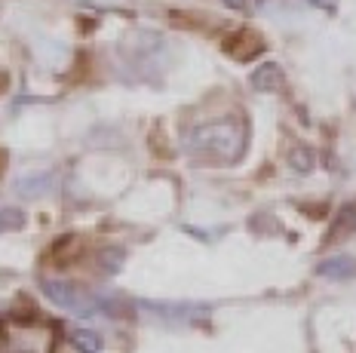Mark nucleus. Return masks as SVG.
Returning <instances> with one entry per match:
<instances>
[{
	"label": "nucleus",
	"mask_w": 356,
	"mask_h": 353,
	"mask_svg": "<svg viewBox=\"0 0 356 353\" xmlns=\"http://www.w3.org/2000/svg\"><path fill=\"white\" fill-rule=\"evenodd\" d=\"M71 344L80 353H99L102 350V338L95 332H86V329H77V332L71 335Z\"/></svg>",
	"instance_id": "423d86ee"
},
{
	"label": "nucleus",
	"mask_w": 356,
	"mask_h": 353,
	"mask_svg": "<svg viewBox=\"0 0 356 353\" xmlns=\"http://www.w3.org/2000/svg\"><path fill=\"white\" fill-rule=\"evenodd\" d=\"M249 148V123L240 114L215 117L194 126L184 138V151L191 160L203 166H234L246 157Z\"/></svg>",
	"instance_id": "f257e3e1"
},
{
	"label": "nucleus",
	"mask_w": 356,
	"mask_h": 353,
	"mask_svg": "<svg viewBox=\"0 0 356 353\" xmlns=\"http://www.w3.org/2000/svg\"><path fill=\"white\" fill-rule=\"evenodd\" d=\"M252 86H255L258 92H277L280 86H283V71L273 62H264L261 68L252 74Z\"/></svg>",
	"instance_id": "7ed1b4c3"
},
{
	"label": "nucleus",
	"mask_w": 356,
	"mask_h": 353,
	"mask_svg": "<svg viewBox=\"0 0 356 353\" xmlns=\"http://www.w3.org/2000/svg\"><path fill=\"white\" fill-rule=\"evenodd\" d=\"M43 295L71 313H80V316L99 313V298L92 292H86L83 286L68 283V279H43Z\"/></svg>",
	"instance_id": "f03ea898"
},
{
	"label": "nucleus",
	"mask_w": 356,
	"mask_h": 353,
	"mask_svg": "<svg viewBox=\"0 0 356 353\" xmlns=\"http://www.w3.org/2000/svg\"><path fill=\"white\" fill-rule=\"evenodd\" d=\"M25 227V212L16 206H0V233H13Z\"/></svg>",
	"instance_id": "39448f33"
},
{
	"label": "nucleus",
	"mask_w": 356,
	"mask_h": 353,
	"mask_svg": "<svg viewBox=\"0 0 356 353\" xmlns=\"http://www.w3.org/2000/svg\"><path fill=\"white\" fill-rule=\"evenodd\" d=\"M289 163H292L295 172H310V169H314V151L295 148L292 154H289Z\"/></svg>",
	"instance_id": "0eeeda50"
},
{
	"label": "nucleus",
	"mask_w": 356,
	"mask_h": 353,
	"mask_svg": "<svg viewBox=\"0 0 356 353\" xmlns=\"http://www.w3.org/2000/svg\"><path fill=\"white\" fill-rule=\"evenodd\" d=\"M316 274H320V277H332V279H347V277L356 274V258H350V255L325 258V261H320Z\"/></svg>",
	"instance_id": "20e7f679"
}]
</instances>
